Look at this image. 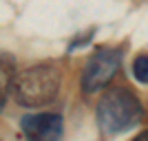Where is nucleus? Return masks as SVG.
<instances>
[{
    "label": "nucleus",
    "mask_w": 148,
    "mask_h": 141,
    "mask_svg": "<svg viewBox=\"0 0 148 141\" xmlns=\"http://www.w3.org/2000/svg\"><path fill=\"white\" fill-rule=\"evenodd\" d=\"M97 126L106 137H117L135 128L144 117V106L133 91L124 86H113L99 97L97 108Z\"/></svg>",
    "instance_id": "nucleus-1"
},
{
    "label": "nucleus",
    "mask_w": 148,
    "mask_h": 141,
    "mask_svg": "<svg viewBox=\"0 0 148 141\" xmlns=\"http://www.w3.org/2000/svg\"><path fill=\"white\" fill-rule=\"evenodd\" d=\"M62 86V73L53 62L27 68L13 82V99L25 108L47 106L58 97Z\"/></svg>",
    "instance_id": "nucleus-2"
},
{
    "label": "nucleus",
    "mask_w": 148,
    "mask_h": 141,
    "mask_svg": "<svg viewBox=\"0 0 148 141\" xmlns=\"http://www.w3.org/2000/svg\"><path fill=\"white\" fill-rule=\"evenodd\" d=\"M122 64V51L99 46L95 53L86 60L82 71V91L84 93H97L111 84L115 73Z\"/></svg>",
    "instance_id": "nucleus-3"
},
{
    "label": "nucleus",
    "mask_w": 148,
    "mask_h": 141,
    "mask_svg": "<svg viewBox=\"0 0 148 141\" xmlns=\"http://www.w3.org/2000/svg\"><path fill=\"white\" fill-rule=\"evenodd\" d=\"M27 141H60L64 135V119L58 112H36L20 119Z\"/></svg>",
    "instance_id": "nucleus-4"
},
{
    "label": "nucleus",
    "mask_w": 148,
    "mask_h": 141,
    "mask_svg": "<svg viewBox=\"0 0 148 141\" xmlns=\"http://www.w3.org/2000/svg\"><path fill=\"white\" fill-rule=\"evenodd\" d=\"M9 88H13V60L0 55V110L7 101Z\"/></svg>",
    "instance_id": "nucleus-5"
},
{
    "label": "nucleus",
    "mask_w": 148,
    "mask_h": 141,
    "mask_svg": "<svg viewBox=\"0 0 148 141\" xmlns=\"http://www.w3.org/2000/svg\"><path fill=\"white\" fill-rule=\"evenodd\" d=\"M133 77L139 84H148V55H137L133 62Z\"/></svg>",
    "instance_id": "nucleus-6"
},
{
    "label": "nucleus",
    "mask_w": 148,
    "mask_h": 141,
    "mask_svg": "<svg viewBox=\"0 0 148 141\" xmlns=\"http://www.w3.org/2000/svg\"><path fill=\"white\" fill-rule=\"evenodd\" d=\"M133 141H148V130H142L137 137H133Z\"/></svg>",
    "instance_id": "nucleus-7"
}]
</instances>
